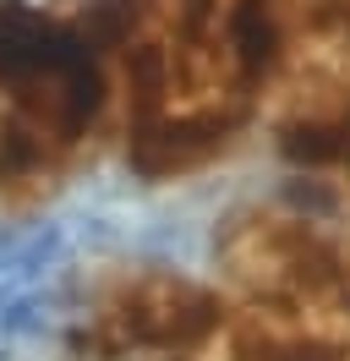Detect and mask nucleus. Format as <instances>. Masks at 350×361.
I'll use <instances>...</instances> for the list:
<instances>
[{
    "label": "nucleus",
    "mask_w": 350,
    "mask_h": 361,
    "mask_svg": "<svg viewBox=\"0 0 350 361\" xmlns=\"http://www.w3.org/2000/svg\"><path fill=\"white\" fill-rule=\"evenodd\" d=\"M252 104L246 99H203V104H170L153 121L126 126V164L143 180H175L214 164L236 132L246 126Z\"/></svg>",
    "instance_id": "nucleus-3"
},
{
    "label": "nucleus",
    "mask_w": 350,
    "mask_h": 361,
    "mask_svg": "<svg viewBox=\"0 0 350 361\" xmlns=\"http://www.w3.org/2000/svg\"><path fill=\"white\" fill-rule=\"evenodd\" d=\"M334 132H339V170L350 176V99H345V110L334 115Z\"/></svg>",
    "instance_id": "nucleus-5"
},
{
    "label": "nucleus",
    "mask_w": 350,
    "mask_h": 361,
    "mask_svg": "<svg viewBox=\"0 0 350 361\" xmlns=\"http://www.w3.org/2000/svg\"><path fill=\"white\" fill-rule=\"evenodd\" d=\"M224 329V301L208 285L170 269H143L115 279L93 312H88V345L104 356H192Z\"/></svg>",
    "instance_id": "nucleus-1"
},
{
    "label": "nucleus",
    "mask_w": 350,
    "mask_h": 361,
    "mask_svg": "<svg viewBox=\"0 0 350 361\" xmlns=\"http://www.w3.org/2000/svg\"><path fill=\"white\" fill-rule=\"evenodd\" d=\"M279 154L296 170H328V164H339V132L328 115H296L279 126Z\"/></svg>",
    "instance_id": "nucleus-4"
},
{
    "label": "nucleus",
    "mask_w": 350,
    "mask_h": 361,
    "mask_svg": "<svg viewBox=\"0 0 350 361\" xmlns=\"http://www.w3.org/2000/svg\"><path fill=\"white\" fill-rule=\"evenodd\" d=\"M224 257L241 285H252L279 307H306V301L339 295L350 285L339 247L318 230V219H301V214L236 225L224 235Z\"/></svg>",
    "instance_id": "nucleus-2"
}]
</instances>
